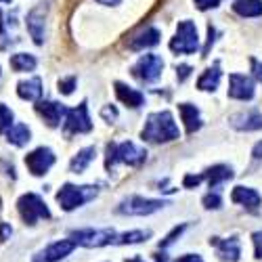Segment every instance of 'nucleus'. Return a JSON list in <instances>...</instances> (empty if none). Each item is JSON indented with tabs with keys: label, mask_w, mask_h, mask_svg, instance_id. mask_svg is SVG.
<instances>
[{
	"label": "nucleus",
	"mask_w": 262,
	"mask_h": 262,
	"mask_svg": "<svg viewBox=\"0 0 262 262\" xmlns=\"http://www.w3.org/2000/svg\"><path fill=\"white\" fill-rule=\"evenodd\" d=\"M200 49V36L193 21H181L177 28V36L170 40V51L177 55H193Z\"/></svg>",
	"instance_id": "3"
},
{
	"label": "nucleus",
	"mask_w": 262,
	"mask_h": 262,
	"mask_svg": "<svg viewBox=\"0 0 262 262\" xmlns=\"http://www.w3.org/2000/svg\"><path fill=\"white\" fill-rule=\"evenodd\" d=\"M74 248H76V244L72 242V239H61V242H55V244H51L49 248L42 250V252L34 258V262H59V260H63L65 256H70V254L74 252Z\"/></svg>",
	"instance_id": "11"
},
{
	"label": "nucleus",
	"mask_w": 262,
	"mask_h": 262,
	"mask_svg": "<svg viewBox=\"0 0 262 262\" xmlns=\"http://www.w3.org/2000/svg\"><path fill=\"white\" fill-rule=\"evenodd\" d=\"M189 74H191V68L189 65H181V68H177V76H179V80L183 82V80H187L189 78Z\"/></svg>",
	"instance_id": "35"
},
{
	"label": "nucleus",
	"mask_w": 262,
	"mask_h": 262,
	"mask_svg": "<svg viewBox=\"0 0 262 262\" xmlns=\"http://www.w3.org/2000/svg\"><path fill=\"white\" fill-rule=\"evenodd\" d=\"M93 160H95V147H86V149L78 151V154L74 156V160H72V164H70V170H72L74 174H80V172H84L86 168L91 166Z\"/></svg>",
	"instance_id": "24"
},
{
	"label": "nucleus",
	"mask_w": 262,
	"mask_h": 262,
	"mask_svg": "<svg viewBox=\"0 0 262 262\" xmlns=\"http://www.w3.org/2000/svg\"><path fill=\"white\" fill-rule=\"evenodd\" d=\"M30 139H32V133H30V128H28L26 124H15V126H11V128L7 130V141H9L11 145H15V147L28 145Z\"/></svg>",
	"instance_id": "22"
},
{
	"label": "nucleus",
	"mask_w": 262,
	"mask_h": 262,
	"mask_svg": "<svg viewBox=\"0 0 262 262\" xmlns=\"http://www.w3.org/2000/svg\"><path fill=\"white\" fill-rule=\"evenodd\" d=\"M231 200L235 204H239V206L250 208V210H256L260 206V202H262L260 193L256 189H250V187H235L233 193H231Z\"/></svg>",
	"instance_id": "15"
},
{
	"label": "nucleus",
	"mask_w": 262,
	"mask_h": 262,
	"mask_svg": "<svg viewBox=\"0 0 262 262\" xmlns=\"http://www.w3.org/2000/svg\"><path fill=\"white\" fill-rule=\"evenodd\" d=\"M179 112H181V116H183V122H185V126H187V133H189V135H193L195 130L202 128L200 112H198V107H195V105L181 103V105H179Z\"/></svg>",
	"instance_id": "20"
},
{
	"label": "nucleus",
	"mask_w": 262,
	"mask_h": 262,
	"mask_svg": "<svg viewBox=\"0 0 262 262\" xmlns=\"http://www.w3.org/2000/svg\"><path fill=\"white\" fill-rule=\"evenodd\" d=\"M164 206H168V204L162 202V200H147V198H141V195H133V198L122 202L118 212L120 214H130V216H149V214L162 210Z\"/></svg>",
	"instance_id": "7"
},
{
	"label": "nucleus",
	"mask_w": 262,
	"mask_h": 262,
	"mask_svg": "<svg viewBox=\"0 0 262 262\" xmlns=\"http://www.w3.org/2000/svg\"><path fill=\"white\" fill-rule=\"evenodd\" d=\"M11 68L15 72H32L36 68V57L28 53H17L11 57Z\"/></svg>",
	"instance_id": "26"
},
{
	"label": "nucleus",
	"mask_w": 262,
	"mask_h": 262,
	"mask_svg": "<svg viewBox=\"0 0 262 262\" xmlns=\"http://www.w3.org/2000/svg\"><path fill=\"white\" fill-rule=\"evenodd\" d=\"M183 231H185V225H183V227H177V229H174V231H172V233H170V235L166 237V242L162 244V248H166V246H170V244L174 242V237H179V235H181Z\"/></svg>",
	"instance_id": "34"
},
{
	"label": "nucleus",
	"mask_w": 262,
	"mask_h": 262,
	"mask_svg": "<svg viewBox=\"0 0 262 262\" xmlns=\"http://www.w3.org/2000/svg\"><path fill=\"white\" fill-rule=\"evenodd\" d=\"M55 164V154L49 147H38L32 154L26 156V166L28 170L34 174V177H42L51 170V166Z\"/></svg>",
	"instance_id": "10"
},
{
	"label": "nucleus",
	"mask_w": 262,
	"mask_h": 262,
	"mask_svg": "<svg viewBox=\"0 0 262 262\" xmlns=\"http://www.w3.org/2000/svg\"><path fill=\"white\" fill-rule=\"evenodd\" d=\"M116 95H118V99H120L126 107H133V109L141 107L143 101H145L143 93L130 89V86H126V84H122V82H116Z\"/></svg>",
	"instance_id": "18"
},
{
	"label": "nucleus",
	"mask_w": 262,
	"mask_h": 262,
	"mask_svg": "<svg viewBox=\"0 0 262 262\" xmlns=\"http://www.w3.org/2000/svg\"><path fill=\"white\" fill-rule=\"evenodd\" d=\"M231 126L237 130H258V128H262V116L258 112L237 114L231 118Z\"/></svg>",
	"instance_id": "19"
},
{
	"label": "nucleus",
	"mask_w": 262,
	"mask_h": 262,
	"mask_svg": "<svg viewBox=\"0 0 262 262\" xmlns=\"http://www.w3.org/2000/svg\"><path fill=\"white\" fill-rule=\"evenodd\" d=\"M160 42V30L156 28H145L141 34H137L133 40H130V49L133 51H143V49H151V47H156Z\"/></svg>",
	"instance_id": "16"
},
{
	"label": "nucleus",
	"mask_w": 262,
	"mask_h": 262,
	"mask_svg": "<svg viewBox=\"0 0 262 262\" xmlns=\"http://www.w3.org/2000/svg\"><path fill=\"white\" fill-rule=\"evenodd\" d=\"M177 262H204V260H202V256H198V254H185V256H181Z\"/></svg>",
	"instance_id": "36"
},
{
	"label": "nucleus",
	"mask_w": 262,
	"mask_h": 262,
	"mask_svg": "<svg viewBox=\"0 0 262 262\" xmlns=\"http://www.w3.org/2000/svg\"><path fill=\"white\" fill-rule=\"evenodd\" d=\"M143 139L149 143H168L181 139V130L170 112H158L147 118L143 128Z\"/></svg>",
	"instance_id": "1"
},
{
	"label": "nucleus",
	"mask_w": 262,
	"mask_h": 262,
	"mask_svg": "<svg viewBox=\"0 0 262 262\" xmlns=\"http://www.w3.org/2000/svg\"><path fill=\"white\" fill-rule=\"evenodd\" d=\"M216 244L218 248V256L225 258V260H231V262H237L239 256H242V246H239V242L235 237L231 239H223V242H212Z\"/></svg>",
	"instance_id": "21"
},
{
	"label": "nucleus",
	"mask_w": 262,
	"mask_h": 262,
	"mask_svg": "<svg viewBox=\"0 0 262 262\" xmlns=\"http://www.w3.org/2000/svg\"><path fill=\"white\" fill-rule=\"evenodd\" d=\"M116 231L114 229H80V231H72V242L76 246H84V248H101V246H109L116 244Z\"/></svg>",
	"instance_id": "6"
},
{
	"label": "nucleus",
	"mask_w": 262,
	"mask_h": 262,
	"mask_svg": "<svg viewBox=\"0 0 262 262\" xmlns=\"http://www.w3.org/2000/svg\"><path fill=\"white\" fill-rule=\"evenodd\" d=\"M218 82H221V70H218V68H210L198 80V89L200 91H216Z\"/></svg>",
	"instance_id": "27"
},
{
	"label": "nucleus",
	"mask_w": 262,
	"mask_h": 262,
	"mask_svg": "<svg viewBox=\"0 0 262 262\" xmlns=\"http://www.w3.org/2000/svg\"><path fill=\"white\" fill-rule=\"evenodd\" d=\"M17 210L21 214V218H24V223L34 227L40 218H51V212L45 204V200L40 198V195L36 193H26V195H21L19 202H17Z\"/></svg>",
	"instance_id": "5"
},
{
	"label": "nucleus",
	"mask_w": 262,
	"mask_h": 262,
	"mask_svg": "<svg viewBox=\"0 0 262 262\" xmlns=\"http://www.w3.org/2000/svg\"><path fill=\"white\" fill-rule=\"evenodd\" d=\"M74 89H76V76L61 78V80H59V93H61V95H72Z\"/></svg>",
	"instance_id": "30"
},
{
	"label": "nucleus",
	"mask_w": 262,
	"mask_h": 262,
	"mask_svg": "<svg viewBox=\"0 0 262 262\" xmlns=\"http://www.w3.org/2000/svg\"><path fill=\"white\" fill-rule=\"evenodd\" d=\"M28 30L36 45L45 42V7H36L28 15Z\"/></svg>",
	"instance_id": "14"
},
{
	"label": "nucleus",
	"mask_w": 262,
	"mask_h": 262,
	"mask_svg": "<svg viewBox=\"0 0 262 262\" xmlns=\"http://www.w3.org/2000/svg\"><path fill=\"white\" fill-rule=\"evenodd\" d=\"M202 202H204V206H206L208 210H216V208H221V206H223L221 195H218V193H208Z\"/></svg>",
	"instance_id": "31"
},
{
	"label": "nucleus",
	"mask_w": 262,
	"mask_h": 262,
	"mask_svg": "<svg viewBox=\"0 0 262 262\" xmlns=\"http://www.w3.org/2000/svg\"><path fill=\"white\" fill-rule=\"evenodd\" d=\"M36 112L42 116V120H45L51 128L59 126V122L68 116V109H65L63 105H59V103H55V101H40L36 105Z\"/></svg>",
	"instance_id": "13"
},
{
	"label": "nucleus",
	"mask_w": 262,
	"mask_h": 262,
	"mask_svg": "<svg viewBox=\"0 0 262 262\" xmlns=\"http://www.w3.org/2000/svg\"><path fill=\"white\" fill-rule=\"evenodd\" d=\"M162 70H164V61L162 57L158 55H143L137 65L133 68V76L139 78L141 82H154L162 76Z\"/></svg>",
	"instance_id": "9"
},
{
	"label": "nucleus",
	"mask_w": 262,
	"mask_h": 262,
	"mask_svg": "<svg viewBox=\"0 0 262 262\" xmlns=\"http://www.w3.org/2000/svg\"><path fill=\"white\" fill-rule=\"evenodd\" d=\"M202 177L210 183V187H218L221 183L233 179V170H231L229 166H214V168H210L206 174H202Z\"/></svg>",
	"instance_id": "25"
},
{
	"label": "nucleus",
	"mask_w": 262,
	"mask_h": 262,
	"mask_svg": "<svg viewBox=\"0 0 262 262\" xmlns=\"http://www.w3.org/2000/svg\"><path fill=\"white\" fill-rule=\"evenodd\" d=\"M3 3H11V0H3Z\"/></svg>",
	"instance_id": "43"
},
{
	"label": "nucleus",
	"mask_w": 262,
	"mask_h": 262,
	"mask_svg": "<svg viewBox=\"0 0 262 262\" xmlns=\"http://www.w3.org/2000/svg\"><path fill=\"white\" fill-rule=\"evenodd\" d=\"M97 3H101V5H107V7H114V5H120L122 0H97Z\"/></svg>",
	"instance_id": "41"
},
{
	"label": "nucleus",
	"mask_w": 262,
	"mask_h": 262,
	"mask_svg": "<svg viewBox=\"0 0 262 262\" xmlns=\"http://www.w3.org/2000/svg\"><path fill=\"white\" fill-rule=\"evenodd\" d=\"M17 95L24 101H38L42 97V80L40 78L21 80L17 84Z\"/></svg>",
	"instance_id": "17"
},
{
	"label": "nucleus",
	"mask_w": 262,
	"mask_h": 262,
	"mask_svg": "<svg viewBox=\"0 0 262 262\" xmlns=\"http://www.w3.org/2000/svg\"><path fill=\"white\" fill-rule=\"evenodd\" d=\"M149 235H151L149 231H130V233L120 235V237L116 239V244H120V246H126V244H141V242H145Z\"/></svg>",
	"instance_id": "28"
},
{
	"label": "nucleus",
	"mask_w": 262,
	"mask_h": 262,
	"mask_svg": "<svg viewBox=\"0 0 262 262\" xmlns=\"http://www.w3.org/2000/svg\"><path fill=\"white\" fill-rule=\"evenodd\" d=\"M97 195V187H76V185H63L57 193V202L61 206V210L72 212L80 206H84L86 202H91Z\"/></svg>",
	"instance_id": "4"
},
{
	"label": "nucleus",
	"mask_w": 262,
	"mask_h": 262,
	"mask_svg": "<svg viewBox=\"0 0 262 262\" xmlns=\"http://www.w3.org/2000/svg\"><path fill=\"white\" fill-rule=\"evenodd\" d=\"M11 233H13V229L9 225H0V239H9Z\"/></svg>",
	"instance_id": "37"
},
{
	"label": "nucleus",
	"mask_w": 262,
	"mask_h": 262,
	"mask_svg": "<svg viewBox=\"0 0 262 262\" xmlns=\"http://www.w3.org/2000/svg\"><path fill=\"white\" fill-rule=\"evenodd\" d=\"M13 126V112L0 103V133H7V130Z\"/></svg>",
	"instance_id": "29"
},
{
	"label": "nucleus",
	"mask_w": 262,
	"mask_h": 262,
	"mask_svg": "<svg viewBox=\"0 0 262 262\" xmlns=\"http://www.w3.org/2000/svg\"><path fill=\"white\" fill-rule=\"evenodd\" d=\"M65 130L70 135H82V133H91L93 130V120L89 116V107L86 103H80L74 109H68L65 116Z\"/></svg>",
	"instance_id": "8"
},
{
	"label": "nucleus",
	"mask_w": 262,
	"mask_h": 262,
	"mask_svg": "<svg viewBox=\"0 0 262 262\" xmlns=\"http://www.w3.org/2000/svg\"><path fill=\"white\" fill-rule=\"evenodd\" d=\"M145 158H147V151L137 147L135 143H130V141L112 143V145H107V162H105V166H107V170H112L118 162H124L128 166H139V164L145 162Z\"/></svg>",
	"instance_id": "2"
},
{
	"label": "nucleus",
	"mask_w": 262,
	"mask_h": 262,
	"mask_svg": "<svg viewBox=\"0 0 262 262\" xmlns=\"http://www.w3.org/2000/svg\"><path fill=\"white\" fill-rule=\"evenodd\" d=\"M126 262H143L141 258H130V260H126Z\"/></svg>",
	"instance_id": "42"
},
{
	"label": "nucleus",
	"mask_w": 262,
	"mask_h": 262,
	"mask_svg": "<svg viewBox=\"0 0 262 262\" xmlns=\"http://www.w3.org/2000/svg\"><path fill=\"white\" fill-rule=\"evenodd\" d=\"M252 156H254V158H258V160L262 158V141H260V143H256V147H254V151H252Z\"/></svg>",
	"instance_id": "40"
},
{
	"label": "nucleus",
	"mask_w": 262,
	"mask_h": 262,
	"mask_svg": "<svg viewBox=\"0 0 262 262\" xmlns=\"http://www.w3.org/2000/svg\"><path fill=\"white\" fill-rule=\"evenodd\" d=\"M252 65H254V76L262 82V63H258V61H252Z\"/></svg>",
	"instance_id": "39"
},
{
	"label": "nucleus",
	"mask_w": 262,
	"mask_h": 262,
	"mask_svg": "<svg viewBox=\"0 0 262 262\" xmlns=\"http://www.w3.org/2000/svg\"><path fill=\"white\" fill-rule=\"evenodd\" d=\"M229 97L231 99H239V101H250L254 97V82H252V78H248L244 74H231Z\"/></svg>",
	"instance_id": "12"
},
{
	"label": "nucleus",
	"mask_w": 262,
	"mask_h": 262,
	"mask_svg": "<svg viewBox=\"0 0 262 262\" xmlns=\"http://www.w3.org/2000/svg\"><path fill=\"white\" fill-rule=\"evenodd\" d=\"M254 254L256 258H262V231L254 233Z\"/></svg>",
	"instance_id": "33"
},
{
	"label": "nucleus",
	"mask_w": 262,
	"mask_h": 262,
	"mask_svg": "<svg viewBox=\"0 0 262 262\" xmlns=\"http://www.w3.org/2000/svg\"><path fill=\"white\" fill-rule=\"evenodd\" d=\"M103 116H105L107 120H114V118L118 116V112H116L114 107H105V109H103Z\"/></svg>",
	"instance_id": "38"
},
{
	"label": "nucleus",
	"mask_w": 262,
	"mask_h": 262,
	"mask_svg": "<svg viewBox=\"0 0 262 262\" xmlns=\"http://www.w3.org/2000/svg\"><path fill=\"white\" fill-rule=\"evenodd\" d=\"M221 5V0H195V7L200 11H208V9H216Z\"/></svg>",
	"instance_id": "32"
},
{
	"label": "nucleus",
	"mask_w": 262,
	"mask_h": 262,
	"mask_svg": "<svg viewBox=\"0 0 262 262\" xmlns=\"http://www.w3.org/2000/svg\"><path fill=\"white\" fill-rule=\"evenodd\" d=\"M233 11L242 17H260L262 15V0H235Z\"/></svg>",
	"instance_id": "23"
}]
</instances>
